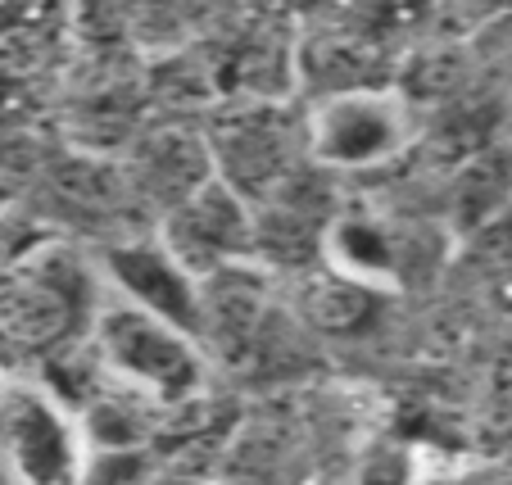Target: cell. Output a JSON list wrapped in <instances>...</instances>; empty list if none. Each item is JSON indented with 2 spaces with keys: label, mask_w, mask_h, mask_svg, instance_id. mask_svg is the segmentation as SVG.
<instances>
[{
  "label": "cell",
  "mask_w": 512,
  "mask_h": 485,
  "mask_svg": "<svg viewBox=\"0 0 512 485\" xmlns=\"http://www.w3.org/2000/svg\"><path fill=\"white\" fill-rule=\"evenodd\" d=\"M82 304H87V286H82V268L64 254H46V259L19 263L0 277V340L10 345H55L73 331Z\"/></svg>",
  "instance_id": "6da1fadb"
},
{
  "label": "cell",
  "mask_w": 512,
  "mask_h": 485,
  "mask_svg": "<svg viewBox=\"0 0 512 485\" xmlns=\"http://www.w3.org/2000/svg\"><path fill=\"white\" fill-rule=\"evenodd\" d=\"M105 350L123 372L155 390H186L195 381V359L182 340L150 313H109Z\"/></svg>",
  "instance_id": "7a4b0ae2"
},
{
  "label": "cell",
  "mask_w": 512,
  "mask_h": 485,
  "mask_svg": "<svg viewBox=\"0 0 512 485\" xmlns=\"http://www.w3.org/2000/svg\"><path fill=\"white\" fill-rule=\"evenodd\" d=\"M0 440L10 445L14 463L41 485H55L68 467V445L59 431L55 413L37 395L10 390L0 395Z\"/></svg>",
  "instance_id": "3957f363"
},
{
  "label": "cell",
  "mask_w": 512,
  "mask_h": 485,
  "mask_svg": "<svg viewBox=\"0 0 512 485\" xmlns=\"http://www.w3.org/2000/svg\"><path fill=\"white\" fill-rule=\"evenodd\" d=\"M318 141L322 155L340 159V164H363V159L386 155L399 141V118L381 100H336L318 123Z\"/></svg>",
  "instance_id": "277c9868"
},
{
  "label": "cell",
  "mask_w": 512,
  "mask_h": 485,
  "mask_svg": "<svg viewBox=\"0 0 512 485\" xmlns=\"http://www.w3.org/2000/svg\"><path fill=\"white\" fill-rule=\"evenodd\" d=\"M118 272H123V282L132 286V295H141L145 304H155V309L173 313H191V295H186V282L173 272V263L155 250H123L118 259Z\"/></svg>",
  "instance_id": "5b68a950"
}]
</instances>
